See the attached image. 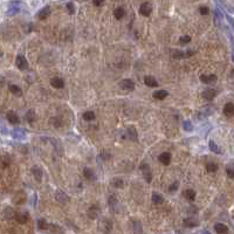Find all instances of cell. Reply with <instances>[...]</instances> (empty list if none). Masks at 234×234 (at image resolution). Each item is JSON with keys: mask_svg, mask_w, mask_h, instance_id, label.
<instances>
[{"mask_svg": "<svg viewBox=\"0 0 234 234\" xmlns=\"http://www.w3.org/2000/svg\"><path fill=\"white\" fill-rule=\"evenodd\" d=\"M50 84L54 87V88H56V89H61V88H63L65 87V81L61 79V77H53L52 80H50Z\"/></svg>", "mask_w": 234, "mask_h": 234, "instance_id": "cell-14", "label": "cell"}, {"mask_svg": "<svg viewBox=\"0 0 234 234\" xmlns=\"http://www.w3.org/2000/svg\"><path fill=\"white\" fill-rule=\"evenodd\" d=\"M7 119H8V122L12 123V124H19V123H20V118H19V116H18L14 111H9V113L7 114Z\"/></svg>", "mask_w": 234, "mask_h": 234, "instance_id": "cell-21", "label": "cell"}, {"mask_svg": "<svg viewBox=\"0 0 234 234\" xmlns=\"http://www.w3.org/2000/svg\"><path fill=\"white\" fill-rule=\"evenodd\" d=\"M126 133H128V136H129V138L131 139V140H133V142H137V139H138V136H137V131H136V128L135 126H128V129H126Z\"/></svg>", "mask_w": 234, "mask_h": 234, "instance_id": "cell-15", "label": "cell"}, {"mask_svg": "<svg viewBox=\"0 0 234 234\" xmlns=\"http://www.w3.org/2000/svg\"><path fill=\"white\" fill-rule=\"evenodd\" d=\"M15 65H16V67L20 69V70H26L27 68H28V62H27V60H26V57L23 56V55H18L16 56V59H15Z\"/></svg>", "mask_w": 234, "mask_h": 234, "instance_id": "cell-2", "label": "cell"}, {"mask_svg": "<svg viewBox=\"0 0 234 234\" xmlns=\"http://www.w3.org/2000/svg\"><path fill=\"white\" fill-rule=\"evenodd\" d=\"M35 111L33 110V109H30V110H28L27 111V114H26V121L28 122V123H33L34 121H35Z\"/></svg>", "mask_w": 234, "mask_h": 234, "instance_id": "cell-31", "label": "cell"}, {"mask_svg": "<svg viewBox=\"0 0 234 234\" xmlns=\"http://www.w3.org/2000/svg\"><path fill=\"white\" fill-rule=\"evenodd\" d=\"M191 41V36H189V35H184V36H182L180 39H179V43L180 45H186V43H189Z\"/></svg>", "mask_w": 234, "mask_h": 234, "instance_id": "cell-41", "label": "cell"}, {"mask_svg": "<svg viewBox=\"0 0 234 234\" xmlns=\"http://www.w3.org/2000/svg\"><path fill=\"white\" fill-rule=\"evenodd\" d=\"M158 159H159V162H160L163 165H169L170 162H171V155H170L169 152H163V153L159 155Z\"/></svg>", "mask_w": 234, "mask_h": 234, "instance_id": "cell-16", "label": "cell"}, {"mask_svg": "<svg viewBox=\"0 0 234 234\" xmlns=\"http://www.w3.org/2000/svg\"><path fill=\"white\" fill-rule=\"evenodd\" d=\"M83 176H84V178H87L88 180H94V179H95V174H94L93 170L89 169V167H86V169L83 170Z\"/></svg>", "mask_w": 234, "mask_h": 234, "instance_id": "cell-26", "label": "cell"}, {"mask_svg": "<svg viewBox=\"0 0 234 234\" xmlns=\"http://www.w3.org/2000/svg\"><path fill=\"white\" fill-rule=\"evenodd\" d=\"M144 83L147 87H158V82L153 76H145L144 79Z\"/></svg>", "mask_w": 234, "mask_h": 234, "instance_id": "cell-22", "label": "cell"}, {"mask_svg": "<svg viewBox=\"0 0 234 234\" xmlns=\"http://www.w3.org/2000/svg\"><path fill=\"white\" fill-rule=\"evenodd\" d=\"M199 12H200L201 15H207L210 13V8L207 6H200L199 7Z\"/></svg>", "mask_w": 234, "mask_h": 234, "instance_id": "cell-42", "label": "cell"}, {"mask_svg": "<svg viewBox=\"0 0 234 234\" xmlns=\"http://www.w3.org/2000/svg\"><path fill=\"white\" fill-rule=\"evenodd\" d=\"M226 172H227V176H228V178H231V179H233L234 178V172H233V170L230 167V169H227L226 170Z\"/></svg>", "mask_w": 234, "mask_h": 234, "instance_id": "cell-45", "label": "cell"}, {"mask_svg": "<svg viewBox=\"0 0 234 234\" xmlns=\"http://www.w3.org/2000/svg\"><path fill=\"white\" fill-rule=\"evenodd\" d=\"M152 12V5L150 2H143L139 6V14L143 16H149Z\"/></svg>", "mask_w": 234, "mask_h": 234, "instance_id": "cell-3", "label": "cell"}, {"mask_svg": "<svg viewBox=\"0 0 234 234\" xmlns=\"http://www.w3.org/2000/svg\"><path fill=\"white\" fill-rule=\"evenodd\" d=\"M47 223L45 219H39L38 220V228L39 230H47Z\"/></svg>", "mask_w": 234, "mask_h": 234, "instance_id": "cell-38", "label": "cell"}, {"mask_svg": "<svg viewBox=\"0 0 234 234\" xmlns=\"http://www.w3.org/2000/svg\"><path fill=\"white\" fill-rule=\"evenodd\" d=\"M132 228H133V233H135V234H142V233H143L142 225H140V223H139V221H135V223H133V226H132Z\"/></svg>", "mask_w": 234, "mask_h": 234, "instance_id": "cell-32", "label": "cell"}, {"mask_svg": "<svg viewBox=\"0 0 234 234\" xmlns=\"http://www.w3.org/2000/svg\"><path fill=\"white\" fill-rule=\"evenodd\" d=\"M30 171H32L34 178H35L38 182H41V180H42V176H43V173H42V169H41L40 166L34 165V166L30 169Z\"/></svg>", "mask_w": 234, "mask_h": 234, "instance_id": "cell-10", "label": "cell"}, {"mask_svg": "<svg viewBox=\"0 0 234 234\" xmlns=\"http://www.w3.org/2000/svg\"><path fill=\"white\" fill-rule=\"evenodd\" d=\"M184 130H185V131H189V132H191V131L193 130V125H192V123H191L190 121H185V122H184Z\"/></svg>", "mask_w": 234, "mask_h": 234, "instance_id": "cell-40", "label": "cell"}, {"mask_svg": "<svg viewBox=\"0 0 234 234\" xmlns=\"http://www.w3.org/2000/svg\"><path fill=\"white\" fill-rule=\"evenodd\" d=\"M9 90L12 94H14L15 96H21L22 95V90L20 89V87L15 86V84H11L9 86Z\"/></svg>", "mask_w": 234, "mask_h": 234, "instance_id": "cell-29", "label": "cell"}, {"mask_svg": "<svg viewBox=\"0 0 234 234\" xmlns=\"http://www.w3.org/2000/svg\"><path fill=\"white\" fill-rule=\"evenodd\" d=\"M20 12V1H12L9 2V8L7 9V15H15Z\"/></svg>", "mask_w": 234, "mask_h": 234, "instance_id": "cell-4", "label": "cell"}, {"mask_svg": "<svg viewBox=\"0 0 234 234\" xmlns=\"http://www.w3.org/2000/svg\"><path fill=\"white\" fill-rule=\"evenodd\" d=\"M82 117L86 121H93V119H95V113H93V111H86Z\"/></svg>", "mask_w": 234, "mask_h": 234, "instance_id": "cell-34", "label": "cell"}, {"mask_svg": "<svg viewBox=\"0 0 234 234\" xmlns=\"http://www.w3.org/2000/svg\"><path fill=\"white\" fill-rule=\"evenodd\" d=\"M93 4H94L95 6H101L103 2H102V1H93Z\"/></svg>", "mask_w": 234, "mask_h": 234, "instance_id": "cell-47", "label": "cell"}, {"mask_svg": "<svg viewBox=\"0 0 234 234\" xmlns=\"http://www.w3.org/2000/svg\"><path fill=\"white\" fill-rule=\"evenodd\" d=\"M151 199H152V203L156 204V205H160V204L164 203V198H163V196H162V194H158V193H152Z\"/></svg>", "mask_w": 234, "mask_h": 234, "instance_id": "cell-25", "label": "cell"}, {"mask_svg": "<svg viewBox=\"0 0 234 234\" xmlns=\"http://www.w3.org/2000/svg\"><path fill=\"white\" fill-rule=\"evenodd\" d=\"M55 198H56V200H57L59 203H61V204H67V203H69V197H68L63 191H61V190H57V191L55 192Z\"/></svg>", "mask_w": 234, "mask_h": 234, "instance_id": "cell-8", "label": "cell"}, {"mask_svg": "<svg viewBox=\"0 0 234 234\" xmlns=\"http://www.w3.org/2000/svg\"><path fill=\"white\" fill-rule=\"evenodd\" d=\"M200 234H211V233H210L208 231H203V232H201Z\"/></svg>", "mask_w": 234, "mask_h": 234, "instance_id": "cell-48", "label": "cell"}, {"mask_svg": "<svg viewBox=\"0 0 234 234\" xmlns=\"http://www.w3.org/2000/svg\"><path fill=\"white\" fill-rule=\"evenodd\" d=\"M1 54H2V52H1V49H0V55H1Z\"/></svg>", "mask_w": 234, "mask_h": 234, "instance_id": "cell-49", "label": "cell"}, {"mask_svg": "<svg viewBox=\"0 0 234 234\" xmlns=\"http://www.w3.org/2000/svg\"><path fill=\"white\" fill-rule=\"evenodd\" d=\"M49 14H50V7H49V6H45L43 8H41V9L38 12L36 16H38L40 20H45V19L48 18Z\"/></svg>", "mask_w": 234, "mask_h": 234, "instance_id": "cell-11", "label": "cell"}, {"mask_svg": "<svg viewBox=\"0 0 234 234\" xmlns=\"http://www.w3.org/2000/svg\"><path fill=\"white\" fill-rule=\"evenodd\" d=\"M216 96H217V90H214V89H206L203 91V97L206 101H212Z\"/></svg>", "mask_w": 234, "mask_h": 234, "instance_id": "cell-13", "label": "cell"}, {"mask_svg": "<svg viewBox=\"0 0 234 234\" xmlns=\"http://www.w3.org/2000/svg\"><path fill=\"white\" fill-rule=\"evenodd\" d=\"M167 95H169V93L166 90H157V91L153 93V99H156V100H164Z\"/></svg>", "mask_w": 234, "mask_h": 234, "instance_id": "cell-24", "label": "cell"}, {"mask_svg": "<svg viewBox=\"0 0 234 234\" xmlns=\"http://www.w3.org/2000/svg\"><path fill=\"white\" fill-rule=\"evenodd\" d=\"M140 171H142L143 177L145 178L146 183H151V180H152V173H151L150 166L147 164H143V165H140Z\"/></svg>", "mask_w": 234, "mask_h": 234, "instance_id": "cell-5", "label": "cell"}, {"mask_svg": "<svg viewBox=\"0 0 234 234\" xmlns=\"http://www.w3.org/2000/svg\"><path fill=\"white\" fill-rule=\"evenodd\" d=\"M100 213H101V210H100V207L97 205H93L88 210V217L90 219H96L100 216Z\"/></svg>", "mask_w": 234, "mask_h": 234, "instance_id": "cell-9", "label": "cell"}, {"mask_svg": "<svg viewBox=\"0 0 234 234\" xmlns=\"http://www.w3.org/2000/svg\"><path fill=\"white\" fill-rule=\"evenodd\" d=\"M111 185H113L114 187L121 189V187H123V185H124V182H123L121 178H115L114 180H111Z\"/></svg>", "mask_w": 234, "mask_h": 234, "instance_id": "cell-33", "label": "cell"}, {"mask_svg": "<svg viewBox=\"0 0 234 234\" xmlns=\"http://www.w3.org/2000/svg\"><path fill=\"white\" fill-rule=\"evenodd\" d=\"M113 228V223L109 220V219H103L100 221V230L103 232V233H109Z\"/></svg>", "mask_w": 234, "mask_h": 234, "instance_id": "cell-7", "label": "cell"}, {"mask_svg": "<svg viewBox=\"0 0 234 234\" xmlns=\"http://www.w3.org/2000/svg\"><path fill=\"white\" fill-rule=\"evenodd\" d=\"M4 213H5L6 218H13V217H15V212H14V210L11 208V207H6V210H5Z\"/></svg>", "mask_w": 234, "mask_h": 234, "instance_id": "cell-35", "label": "cell"}, {"mask_svg": "<svg viewBox=\"0 0 234 234\" xmlns=\"http://www.w3.org/2000/svg\"><path fill=\"white\" fill-rule=\"evenodd\" d=\"M206 170H207L208 172H216V171L218 170V165L214 164V163H208V164L206 165Z\"/></svg>", "mask_w": 234, "mask_h": 234, "instance_id": "cell-37", "label": "cell"}, {"mask_svg": "<svg viewBox=\"0 0 234 234\" xmlns=\"http://www.w3.org/2000/svg\"><path fill=\"white\" fill-rule=\"evenodd\" d=\"M210 150H211L212 152H214V153H218V155H220V153H221V150H220L219 145H218V144H216V142H214V140H210Z\"/></svg>", "mask_w": 234, "mask_h": 234, "instance_id": "cell-30", "label": "cell"}, {"mask_svg": "<svg viewBox=\"0 0 234 234\" xmlns=\"http://www.w3.org/2000/svg\"><path fill=\"white\" fill-rule=\"evenodd\" d=\"M119 87H121L122 89H124V90L131 91V90L135 89V83H133V81L130 80V79H124V80H122V81L119 82Z\"/></svg>", "mask_w": 234, "mask_h": 234, "instance_id": "cell-6", "label": "cell"}, {"mask_svg": "<svg viewBox=\"0 0 234 234\" xmlns=\"http://www.w3.org/2000/svg\"><path fill=\"white\" fill-rule=\"evenodd\" d=\"M174 59H184L185 57V52H174L173 53Z\"/></svg>", "mask_w": 234, "mask_h": 234, "instance_id": "cell-43", "label": "cell"}, {"mask_svg": "<svg viewBox=\"0 0 234 234\" xmlns=\"http://www.w3.org/2000/svg\"><path fill=\"white\" fill-rule=\"evenodd\" d=\"M224 114H225V116L227 117H232L234 114V104L232 102H228V103H226V106L224 107Z\"/></svg>", "mask_w": 234, "mask_h": 234, "instance_id": "cell-18", "label": "cell"}, {"mask_svg": "<svg viewBox=\"0 0 234 234\" xmlns=\"http://www.w3.org/2000/svg\"><path fill=\"white\" fill-rule=\"evenodd\" d=\"M36 193H34L33 194V206H36Z\"/></svg>", "mask_w": 234, "mask_h": 234, "instance_id": "cell-46", "label": "cell"}, {"mask_svg": "<svg viewBox=\"0 0 234 234\" xmlns=\"http://www.w3.org/2000/svg\"><path fill=\"white\" fill-rule=\"evenodd\" d=\"M66 7H67L69 14H72V15L75 14V6H74L73 2H67V4H66Z\"/></svg>", "mask_w": 234, "mask_h": 234, "instance_id": "cell-39", "label": "cell"}, {"mask_svg": "<svg viewBox=\"0 0 234 234\" xmlns=\"http://www.w3.org/2000/svg\"><path fill=\"white\" fill-rule=\"evenodd\" d=\"M15 219L18 223L20 224H26L28 220V213L27 212H22V213H15Z\"/></svg>", "mask_w": 234, "mask_h": 234, "instance_id": "cell-19", "label": "cell"}, {"mask_svg": "<svg viewBox=\"0 0 234 234\" xmlns=\"http://www.w3.org/2000/svg\"><path fill=\"white\" fill-rule=\"evenodd\" d=\"M184 197L187 199V200H190V201H193L194 199H196V192L193 191V190H186V191H184Z\"/></svg>", "mask_w": 234, "mask_h": 234, "instance_id": "cell-27", "label": "cell"}, {"mask_svg": "<svg viewBox=\"0 0 234 234\" xmlns=\"http://www.w3.org/2000/svg\"><path fill=\"white\" fill-rule=\"evenodd\" d=\"M184 225H185L186 227L192 228V227L198 226V220H197L196 218H193V217H189V218H186V219L184 220Z\"/></svg>", "mask_w": 234, "mask_h": 234, "instance_id": "cell-20", "label": "cell"}, {"mask_svg": "<svg viewBox=\"0 0 234 234\" xmlns=\"http://www.w3.org/2000/svg\"><path fill=\"white\" fill-rule=\"evenodd\" d=\"M200 81L205 84H211V83H214L217 81V75L214 74H211V75H201L200 76Z\"/></svg>", "mask_w": 234, "mask_h": 234, "instance_id": "cell-12", "label": "cell"}, {"mask_svg": "<svg viewBox=\"0 0 234 234\" xmlns=\"http://www.w3.org/2000/svg\"><path fill=\"white\" fill-rule=\"evenodd\" d=\"M178 186H179V182H174L172 185H170V187H169V192H174V191L178 189Z\"/></svg>", "mask_w": 234, "mask_h": 234, "instance_id": "cell-44", "label": "cell"}, {"mask_svg": "<svg viewBox=\"0 0 234 234\" xmlns=\"http://www.w3.org/2000/svg\"><path fill=\"white\" fill-rule=\"evenodd\" d=\"M214 14H216V23H217L218 26H220L221 18H223V15H221V13H220V9H219V8H217V9H216V12H214Z\"/></svg>", "mask_w": 234, "mask_h": 234, "instance_id": "cell-36", "label": "cell"}, {"mask_svg": "<svg viewBox=\"0 0 234 234\" xmlns=\"http://www.w3.org/2000/svg\"><path fill=\"white\" fill-rule=\"evenodd\" d=\"M214 230L217 234H227L228 233V227L225 225V224H221V223H218L214 225Z\"/></svg>", "mask_w": 234, "mask_h": 234, "instance_id": "cell-17", "label": "cell"}, {"mask_svg": "<svg viewBox=\"0 0 234 234\" xmlns=\"http://www.w3.org/2000/svg\"><path fill=\"white\" fill-rule=\"evenodd\" d=\"M124 15H125V11H124L123 7H117L116 9L114 11V16L116 18L117 20H121Z\"/></svg>", "mask_w": 234, "mask_h": 234, "instance_id": "cell-28", "label": "cell"}, {"mask_svg": "<svg viewBox=\"0 0 234 234\" xmlns=\"http://www.w3.org/2000/svg\"><path fill=\"white\" fill-rule=\"evenodd\" d=\"M11 135L14 139H18V140H22L27 138V132L25 129H13L11 131Z\"/></svg>", "mask_w": 234, "mask_h": 234, "instance_id": "cell-1", "label": "cell"}, {"mask_svg": "<svg viewBox=\"0 0 234 234\" xmlns=\"http://www.w3.org/2000/svg\"><path fill=\"white\" fill-rule=\"evenodd\" d=\"M108 204L113 211H116L117 206H118V200H117L116 196H110L108 199Z\"/></svg>", "mask_w": 234, "mask_h": 234, "instance_id": "cell-23", "label": "cell"}]
</instances>
